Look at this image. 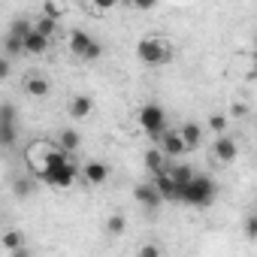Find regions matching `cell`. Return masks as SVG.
<instances>
[{
	"mask_svg": "<svg viewBox=\"0 0 257 257\" xmlns=\"http://www.w3.org/2000/svg\"><path fill=\"white\" fill-rule=\"evenodd\" d=\"M215 200V182L206 173H194V179L188 185H182V203L194 206V209H206Z\"/></svg>",
	"mask_w": 257,
	"mask_h": 257,
	"instance_id": "obj_1",
	"label": "cell"
},
{
	"mask_svg": "<svg viewBox=\"0 0 257 257\" xmlns=\"http://www.w3.org/2000/svg\"><path fill=\"white\" fill-rule=\"evenodd\" d=\"M137 58L146 64V67H161L164 61L173 58V49H167L158 37H143L137 43Z\"/></svg>",
	"mask_w": 257,
	"mask_h": 257,
	"instance_id": "obj_2",
	"label": "cell"
},
{
	"mask_svg": "<svg viewBox=\"0 0 257 257\" xmlns=\"http://www.w3.org/2000/svg\"><path fill=\"white\" fill-rule=\"evenodd\" d=\"M140 127H143L152 140H161L164 131H167V112H164V106L146 103V106L140 109Z\"/></svg>",
	"mask_w": 257,
	"mask_h": 257,
	"instance_id": "obj_3",
	"label": "cell"
},
{
	"mask_svg": "<svg viewBox=\"0 0 257 257\" xmlns=\"http://www.w3.org/2000/svg\"><path fill=\"white\" fill-rule=\"evenodd\" d=\"M40 179H43L46 185L58 188V191H67V188H73V182L79 179V167H76V161H70V164H64V167L43 170V173H40Z\"/></svg>",
	"mask_w": 257,
	"mask_h": 257,
	"instance_id": "obj_4",
	"label": "cell"
},
{
	"mask_svg": "<svg viewBox=\"0 0 257 257\" xmlns=\"http://www.w3.org/2000/svg\"><path fill=\"white\" fill-rule=\"evenodd\" d=\"M155 185H158V191H161L164 200H170V203H182V182H176L170 170L158 173V176H155Z\"/></svg>",
	"mask_w": 257,
	"mask_h": 257,
	"instance_id": "obj_5",
	"label": "cell"
},
{
	"mask_svg": "<svg viewBox=\"0 0 257 257\" xmlns=\"http://www.w3.org/2000/svg\"><path fill=\"white\" fill-rule=\"evenodd\" d=\"M134 200H137L143 209H149V212H155L161 203H167V200L161 197V191H158L155 182H149V185H137V188H134Z\"/></svg>",
	"mask_w": 257,
	"mask_h": 257,
	"instance_id": "obj_6",
	"label": "cell"
},
{
	"mask_svg": "<svg viewBox=\"0 0 257 257\" xmlns=\"http://www.w3.org/2000/svg\"><path fill=\"white\" fill-rule=\"evenodd\" d=\"M161 149H164V155H167L170 161H176L179 155H185L188 146H185L182 131H164V137H161Z\"/></svg>",
	"mask_w": 257,
	"mask_h": 257,
	"instance_id": "obj_7",
	"label": "cell"
},
{
	"mask_svg": "<svg viewBox=\"0 0 257 257\" xmlns=\"http://www.w3.org/2000/svg\"><path fill=\"white\" fill-rule=\"evenodd\" d=\"M212 155H215V161H221V164H233L236 155H239V146H236V140H230L227 134H218V140H215V146H212Z\"/></svg>",
	"mask_w": 257,
	"mask_h": 257,
	"instance_id": "obj_8",
	"label": "cell"
},
{
	"mask_svg": "<svg viewBox=\"0 0 257 257\" xmlns=\"http://www.w3.org/2000/svg\"><path fill=\"white\" fill-rule=\"evenodd\" d=\"M49 43H52V40H49L46 34H40V31H37V25H34V31L25 37V55L40 58V55H46V52H49Z\"/></svg>",
	"mask_w": 257,
	"mask_h": 257,
	"instance_id": "obj_9",
	"label": "cell"
},
{
	"mask_svg": "<svg viewBox=\"0 0 257 257\" xmlns=\"http://www.w3.org/2000/svg\"><path fill=\"white\" fill-rule=\"evenodd\" d=\"M82 179H85L88 185H103V182L109 179V167H106L103 161H88L85 170H82Z\"/></svg>",
	"mask_w": 257,
	"mask_h": 257,
	"instance_id": "obj_10",
	"label": "cell"
},
{
	"mask_svg": "<svg viewBox=\"0 0 257 257\" xmlns=\"http://www.w3.org/2000/svg\"><path fill=\"white\" fill-rule=\"evenodd\" d=\"M91 43H94V37H91L88 31H73V34H70V52H73L76 58H85V52L91 49Z\"/></svg>",
	"mask_w": 257,
	"mask_h": 257,
	"instance_id": "obj_11",
	"label": "cell"
},
{
	"mask_svg": "<svg viewBox=\"0 0 257 257\" xmlns=\"http://www.w3.org/2000/svg\"><path fill=\"white\" fill-rule=\"evenodd\" d=\"M49 91H52V85H49L46 76H28L25 79V94H31V97H49Z\"/></svg>",
	"mask_w": 257,
	"mask_h": 257,
	"instance_id": "obj_12",
	"label": "cell"
},
{
	"mask_svg": "<svg viewBox=\"0 0 257 257\" xmlns=\"http://www.w3.org/2000/svg\"><path fill=\"white\" fill-rule=\"evenodd\" d=\"M146 167L158 176V173L170 170V158L164 155V149H149V152H146Z\"/></svg>",
	"mask_w": 257,
	"mask_h": 257,
	"instance_id": "obj_13",
	"label": "cell"
},
{
	"mask_svg": "<svg viewBox=\"0 0 257 257\" xmlns=\"http://www.w3.org/2000/svg\"><path fill=\"white\" fill-rule=\"evenodd\" d=\"M91 109H94V100H91V97H85V94H79V97H73V100H70V115H73L76 121L88 118V115H91Z\"/></svg>",
	"mask_w": 257,
	"mask_h": 257,
	"instance_id": "obj_14",
	"label": "cell"
},
{
	"mask_svg": "<svg viewBox=\"0 0 257 257\" xmlns=\"http://www.w3.org/2000/svg\"><path fill=\"white\" fill-rule=\"evenodd\" d=\"M182 137H185V146L188 149H197L203 143V127L197 121H188V124H182Z\"/></svg>",
	"mask_w": 257,
	"mask_h": 257,
	"instance_id": "obj_15",
	"label": "cell"
},
{
	"mask_svg": "<svg viewBox=\"0 0 257 257\" xmlns=\"http://www.w3.org/2000/svg\"><path fill=\"white\" fill-rule=\"evenodd\" d=\"M0 146L4 149L16 146V121H10V118H0Z\"/></svg>",
	"mask_w": 257,
	"mask_h": 257,
	"instance_id": "obj_16",
	"label": "cell"
},
{
	"mask_svg": "<svg viewBox=\"0 0 257 257\" xmlns=\"http://www.w3.org/2000/svg\"><path fill=\"white\" fill-rule=\"evenodd\" d=\"M4 52H7V58H10V61H13V58H19V55H25V40H19V37L7 34V40H4Z\"/></svg>",
	"mask_w": 257,
	"mask_h": 257,
	"instance_id": "obj_17",
	"label": "cell"
},
{
	"mask_svg": "<svg viewBox=\"0 0 257 257\" xmlns=\"http://www.w3.org/2000/svg\"><path fill=\"white\" fill-rule=\"evenodd\" d=\"M170 173H173V179L182 182V185H188V182L194 179V170H191L188 164H173V161H170Z\"/></svg>",
	"mask_w": 257,
	"mask_h": 257,
	"instance_id": "obj_18",
	"label": "cell"
},
{
	"mask_svg": "<svg viewBox=\"0 0 257 257\" xmlns=\"http://www.w3.org/2000/svg\"><path fill=\"white\" fill-rule=\"evenodd\" d=\"M124 230H127V218H124L121 212H115V215L106 221V233H109V236H121Z\"/></svg>",
	"mask_w": 257,
	"mask_h": 257,
	"instance_id": "obj_19",
	"label": "cell"
},
{
	"mask_svg": "<svg viewBox=\"0 0 257 257\" xmlns=\"http://www.w3.org/2000/svg\"><path fill=\"white\" fill-rule=\"evenodd\" d=\"M61 149L64 152H70V155H76V149H79V134L76 131H61Z\"/></svg>",
	"mask_w": 257,
	"mask_h": 257,
	"instance_id": "obj_20",
	"label": "cell"
},
{
	"mask_svg": "<svg viewBox=\"0 0 257 257\" xmlns=\"http://www.w3.org/2000/svg\"><path fill=\"white\" fill-rule=\"evenodd\" d=\"M37 31H40V34H46V37L52 40V37L58 34V19H52V16H43V19L37 22Z\"/></svg>",
	"mask_w": 257,
	"mask_h": 257,
	"instance_id": "obj_21",
	"label": "cell"
},
{
	"mask_svg": "<svg viewBox=\"0 0 257 257\" xmlns=\"http://www.w3.org/2000/svg\"><path fill=\"white\" fill-rule=\"evenodd\" d=\"M31 31H34V25H31L28 19H16V22H13V28H10V34H13V37H19V40H25Z\"/></svg>",
	"mask_w": 257,
	"mask_h": 257,
	"instance_id": "obj_22",
	"label": "cell"
},
{
	"mask_svg": "<svg viewBox=\"0 0 257 257\" xmlns=\"http://www.w3.org/2000/svg\"><path fill=\"white\" fill-rule=\"evenodd\" d=\"M209 131H212V134H224V131H227V118H224V115H212V118H209Z\"/></svg>",
	"mask_w": 257,
	"mask_h": 257,
	"instance_id": "obj_23",
	"label": "cell"
},
{
	"mask_svg": "<svg viewBox=\"0 0 257 257\" xmlns=\"http://www.w3.org/2000/svg\"><path fill=\"white\" fill-rule=\"evenodd\" d=\"M4 248H7V254H13L16 248H22V236L19 233H7L4 236Z\"/></svg>",
	"mask_w": 257,
	"mask_h": 257,
	"instance_id": "obj_24",
	"label": "cell"
},
{
	"mask_svg": "<svg viewBox=\"0 0 257 257\" xmlns=\"http://www.w3.org/2000/svg\"><path fill=\"white\" fill-rule=\"evenodd\" d=\"M245 233H248V239H257V212L248 215V221H245Z\"/></svg>",
	"mask_w": 257,
	"mask_h": 257,
	"instance_id": "obj_25",
	"label": "cell"
},
{
	"mask_svg": "<svg viewBox=\"0 0 257 257\" xmlns=\"http://www.w3.org/2000/svg\"><path fill=\"white\" fill-rule=\"evenodd\" d=\"M100 55H103V46H100V43H97V40H94V43H91V49H88V52H85V58H82V61H97V58H100Z\"/></svg>",
	"mask_w": 257,
	"mask_h": 257,
	"instance_id": "obj_26",
	"label": "cell"
},
{
	"mask_svg": "<svg viewBox=\"0 0 257 257\" xmlns=\"http://www.w3.org/2000/svg\"><path fill=\"white\" fill-rule=\"evenodd\" d=\"M131 4H134V10L149 13V10H155V7H158V0H131Z\"/></svg>",
	"mask_w": 257,
	"mask_h": 257,
	"instance_id": "obj_27",
	"label": "cell"
},
{
	"mask_svg": "<svg viewBox=\"0 0 257 257\" xmlns=\"http://www.w3.org/2000/svg\"><path fill=\"white\" fill-rule=\"evenodd\" d=\"M43 16H52V19H61V10H58V4H52V0H46V7H43Z\"/></svg>",
	"mask_w": 257,
	"mask_h": 257,
	"instance_id": "obj_28",
	"label": "cell"
},
{
	"mask_svg": "<svg viewBox=\"0 0 257 257\" xmlns=\"http://www.w3.org/2000/svg\"><path fill=\"white\" fill-rule=\"evenodd\" d=\"M230 115L245 118V115H248V106H245V103H233V106H230Z\"/></svg>",
	"mask_w": 257,
	"mask_h": 257,
	"instance_id": "obj_29",
	"label": "cell"
},
{
	"mask_svg": "<svg viewBox=\"0 0 257 257\" xmlns=\"http://www.w3.org/2000/svg\"><path fill=\"white\" fill-rule=\"evenodd\" d=\"M140 254H143V257H158V254H161V248H158V245H143V248H140Z\"/></svg>",
	"mask_w": 257,
	"mask_h": 257,
	"instance_id": "obj_30",
	"label": "cell"
},
{
	"mask_svg": "<svg viewBox=\"0 0 257 257\" xmlns=\"http://www.w3.org/2000/svg\"><path fill=\"white\" fill-rule=\"evenodd\" d=\"M16 194H19V197H28V194H31V185L19 179V182H16Z\"/></svg>",
	"mask_w": 257,
	"mask_h": 257,
	"instance_id": "obj_31",
	"label": "cell"
},
{
	"mask_svg": "<svg viewBox=\"0 0 257 257\" xmlns=\"http://www.w3.org/2000/svg\"><path fill=\"white\" fill-rule=\"evenodd\" d=\"M91 4H94L97 10H112V7L118 4V0H91Z\"/></svg>",
	"mask_w": 257,
	"mask_h": 257,
	"instance_id": "obj_32",
	"label": "cell"
},
{
	"mask_svg": "<svg viewBox=\"0 0 257 257\" xmlns=\"http://www.w3.org/2000/svg\"><path fill=\"white\" fill-rule=\"evenodd\" d=\"M7 76H10V58L0 64V79H7Z\"/></svg>",
	"mask_w": 257,
	"mask_h": 257,
	"instance_id": "obj_33",
	"label": "cell"
},
{
	"mask_svg": "<svg viewBox=\"0 0 257 257\" xmlns=\"http://www.w3.org/2000/svg\"><path fill=\"white\" fill-rule=\"evenodd\" d=\"M254 49H257V34H254Z\"/></svg>",
	"mask_w": 257,
	"mask_h": 257,
	"instance_id": "obj_34",
	"label": "cell"
}]
</instances>
